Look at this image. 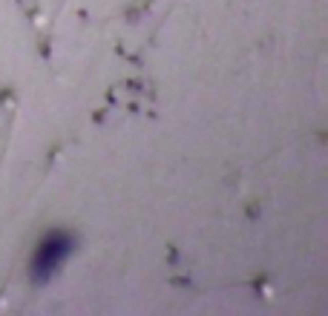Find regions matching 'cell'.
Masks as SVG:
<instances>
[{"instance_id":"6da1fadb","label":"cell","mask_w":328,"mask_h":316,"mask_svg":"<svg viewBox=\"0 0 328 316\" xmlns=\"http://www.w3.org/2000/svg\"><path fill=\"white\" fill-rule=\"evenodd\" d=\"M66 250H69V244H61L58 239H52V242L46 244L44 250H41V259H44V270H46V273H49L52 267L61 265V259L66 256Z\"/></svg>"}]
</instances>
